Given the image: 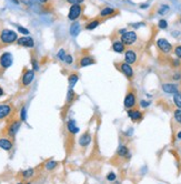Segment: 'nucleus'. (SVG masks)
<instances>
[{"label": "nucleus", "instance_id": "nucleus-1", "mask_svg": "<svg viewBox=\"0 0 181 184\" xmlns=\"http://www.w3.org/2000/svg\"><path fill=\"white\" fill-rule=\"evenodd\" d=\"M18 40L17 33L13 30L9 29H3L0 32V42L3 44H10L13 43L15 41Z\"/></svg>", "mask_w": 181, "mask_h": 184}, {"label": "nucleus", "instance_id": "nucleus-2", "mask_svg": "<svg viewBox=\"0 0 181 184\" xmlns=\"http://www.w3.org/2000/svg\"><path fill=\"white\" fill-rule=\"evenodd\" d=\"M137 41V34L135 31H128L121 36V42L125 46H131Z\"/></svg>", "mask_w": 181, "mask_h": 184}, {"label": "nucleus", "instance_id": "nucleus-3", "mask_svg": "<svg viewBox=\"0 0 181 184\" xmlns=\"http://www.w3.org/2000/svg\"><path fill=\"white\" fill-rule=\"evenodd\" d=\"M123 104H125V107L127 108V109H132V108H135V105L137 104V98H136L135 92H132V91L128 92L125 97Z\"/></svg>", "mask_w": 181, "mask_h": 184}, {"label": "nucleus", "instance_id": "nucleus-4", "mask_svg": "<svg viewBox=\"0 0 181 184\" xmlns=\"http://www.w3.org/2000/svg\"><path fill=\"white\" fill-rule=\"evenodd\" d=\"M34 79V70H25L21 77V84L22 87H28L31 84Z\"/></svg>", "mask_w": 181, "mask_h": 184}, {"label": "nucleus", "instance_id": "nucleus-5", "mask_svg": "<svg viewBox=\"0 0 181 184\" xmlns=\"http://www.w3.org/2000/svg\"><path fill=\"white\" fill-rule=\"evenodd\" d=\"M157 47L159 48V50L163 54H169V52H171L172 50V46L171 43L169 41H167L166 39L161 38V39H158V41H157Z\"/></svg>", "mask_w": 181, "mask_h": 184}, {"label": "nucleus", "instance_id": "nucleus-6", "mask_svg": "<svg viewBox=\"0 0 181 184\" xmlns=\"http://www.w3.org/2000/svg\"><path fill=\"white\" fill-rule=\"evenodd\" d=\"M11 64H13V56H11V54L3 52L0 56V65H1V68L8 69Z\"/></svg>", "mask_w": 181, "mask_h": 184}, {"label": "nucleus", "instance_id": "nucleus-7", "mask_svg": "<svg viewBox=\"0 0 181 184\" xmlns=\"http://www.w3.org/2000/svg\"><path fill=\"white\" fill-rule=\"evenodd\" d=\"M81 12H82V7L80 5H72L69 10L68 18L70 20H76L80 17Z\"/></svg>", "mask_w": 181, "mask_h": 184}, {"label": "nucleus", "instance_id": "nucleus-8", "mask_svg": "<svg viewBox=\"0 0 181 184\" xmlns=\"http://www.w3.org/2000/svg\"><path fill=\"white\" fill-rule=\"evenodd\" d=\"M20 126H21V121H18V120H15V121H13L11 123L8 125L7 128V133L9 136H11V138H13V136L17 134V132L19 131Z\"/></svg>", "mask_w": 181, "mask_h": 184}, {"label": "nucleus", "instance_id": "nucleus-9", "mask_svg": "<svg viewBox=\"0 0 181 184\" xmlns=\"http://www.w3.org/2000/svg\"><path fill=\"white\" fill-rule=\"evenodd\" d=\"M119 69L128 79H132V78H133V70H132L131 65L128 64L127 62L119 63Z\"/></svg>", "mask_w": 181, "mask_h": 184}, {"label": "nucleus", "instance_id": "nucleus-10", "mask_svg": "<svg viewBox=\"0 0 181 184\" xmlns=\"http://www.w3.org/2000/svg\"><path fill=\"white\" fill-rule=\"evenodd\" d=\"M13 107L10 104H0V120H3L10 115Z\"/></svg>", "mask_w": 181, "mask_h": 184}, {"label": "nucleus", "instance_id": "nucleus-11", "mask_svg": "<svg viewBox=\"0 0 181 184\" xmlns=\"http://www.w3.org/2000/svg\"><path fill=\"white\" fill-rule=\"evenodd\" d=\"M18 44L22 47H27V48H32L34 44V39L30 38V37H21L17 40Z\"/></svg>", "mask_w": 181, "mask_h": 184}, {"label": "nucleus", "instance_id": "nucleus-12", "mask_svg": "<svg viewBox=\"0 0 181 184\" xmlns=\"http://www.w3.org/2000/svg\"><path fill=\"white\" fill-rule=\"evenodd\" d=\"M128 116H129L132 121H135V122L140 121V120H142V118H143L141 112H140L139 110H136V109L128 110Z\"/></svg>", "mask_w": 181, "mask_h": 184}, {"label": "nucleus", "instance_id": "nucleus-13", "mask_svg": "<svg viewBox=\"0 0 181 184\" xmlns=\"http://www.w3.org/2000/svg\"><path fill=\"white\" fill-rule=\"evenodd\" d=\"M125 61L128 64H133L137 61V54L133 50H127L125 54Z\"/></svg>", "mask_w": 181, "mask_h": 184}, {"label": "nucleus", "instance_id": "nucleus-14", "mask_svg": "<svg viewBox=\"0 0 181 184\" xmlns=\"http://www.w3.org/2000/svg\"><path fill=\"white\" fill-rule=\"evenodd\" d=\"M67 130H68V132L71 134V135H75V134L78 133L79 128H78V125H77L75 120H69V121L67 122Z\"/></svg>", "mask_w": 181, "mask_h": 184}, {"label": "nucleus", "instance_id": "nucleus-15", "mask_svg": "<svg viewBox=\"0 0 181 184\" xmlns=\"http://www.w3.org/2000/svg\"><path fill=\"white\" fill-rule=\"evenodd\" d=\"M117 155L119 157H121V159H130V156H131L129 150H128V148L126 146H120L118 148Z\"/></svg>", "mask_w": 181, "mask_h": 184}, {"label": "nucleus", "instance_id": "nucleus-16", "mask_svg": "<svg viewBox=\"0 0 181 184\" xmlns=\"http://www.w3.org/2000/svg\"><path fill=\"white\" fill-rule=\"evenodd\" d=\"M91 142V135L89 132H86V133H83L82 135L80 136L79 139V146L85 148V146H88Z\"/></svg>", "mask_w": 181, "mask_h": 184}, {"label": "nucleus", "instance_id": "nucleus-17", "mask_svg": "<svg viewBox=\"0 0 181 184\" xmlns=\"http://www.w3.org/2000/svg\"><path fill=\"white\" fill-rule=\"evenodd\" d=\"M13 142H11V140H9V139H7V138H0V149L9 151L13 149Z\"/></svg>", "mask_w": 181, "mask_h": 184}, {"label": "nucleus", "instance_id": "nucleus-18", "mask_svg": "<svg viewBox=\"0 0 181 184\" xmlns=\"http://www.w3.org/2000/svg\"><path fill=\"white\" fill-rule=\"evenodd\" d=\"M162 90L166 93H176V92H178V88L173 83H163L162 84Z\"/></svg>", "mask_w": 181, "mask_h": 184}, {"label": "nucleus", "instance_id": "nucleus-19", "mask_svg": "<svg viewBox=\"0 0 181 184\" xmlns=\"http://www.w3.org/2000/svg\"><path fill=\"white\" fill-rule=\"evenodd\" d=\"M93 63H95V60L90 56H85L80 60V67H88V65H91Z\"/></svg>", "mask_w": 181, "mask_h": 184}, {"label": "nucleus", "instance_id": "nucleus-20", "mask_svg": "<svg viewBox=\"0 0 181 184\" xmlns=\"http://www.w3.org/2000/svg\"><path fill=\"white\" fill-rule=\"evenodd\" d=\"M116 10L112 8H103L100 11V17L101 18H106V17H110V16L115 15Z\"/></svg>", "mask_w": 181, "mask_h": 184}, {"label": "nucleus", "instance_id": "nucleus-21", "mask_svg": "<svg viewBox=\"0 0 181 184\" xmlns=\"http://www.w3.org/2000/svg\"><path fill=\"white\" fill-rule=\"evenodd\" d=\"M112 49L116 52H123V50H125V44L121 41H116V42H113V44H112Z\"/></svg>", "mask_w": 181, "mask_h": 184}, {"label": "nucleus", "instance_id": "nucleus-22", "mask_svg": "<svg viewBox=\"0 0 181 184\" xmlns=\"http://www.w3.org/2000/svg\"><path fill=\"white\" fill-rule=\"evenodd\" d=\"M173 102L178 109H181V92H176L173 95Z\"/></svg>", "mask_w": 181, "mask_h": 184}, {"label": "nucleus", "instance_id": "nucleus-23", "mask_svg": "<svg viewBox=\"0 0 181 184\" xmlns=\"http://www.w3.org/2000/svg\"><path fill=\"white\" fill-rule=\"evenodd\" d=\"M78 80H79V78H78V75H77L76 73H72V74H70L69 75V78H68L69 84H70L71 88L74 87V85L78 82Z\"/></svg>", "mask_w": 181, "mask_h": 184}, {"label": "nucleus", "instance_id": "nucleus-24", "mask_svg": "<svg viewBox=\"0 0 181 184\" xmlns=\"http://www.w3.org/2000/svg\"><path fill=\"white\" fill-rule=\"evenodd\" d=\"M99 23H100V20L99 19H96V20H92V21H90L88 24L86 26V28L88 30H93L95 28H97L99 26Z\"/></svg>", "mask_w": 181, "mask_h": 184}, {"label": "nucleus", "instance_id": "nucleus-25", "mask_svg": "<svg viewBox=\"0 0 181 184\" xmlns=\"http://www.w3.org/2000/svg\"><path fill=\"white\" fill-rule=\"evenodd\" d=\"M34 174V169H28V170H26V171H22V173H21L23 179H29V177H31Z\"/></svg>", "mask_w": 181, "mask_h": 184}, {"label": "nucleus", "instance_id": "nucleus-26", "mask_svg": "<svg viewBox=\"0 0 181 184\" xmlns=\"http://www.w3.org/2000/svg\"><path fill=\"white\" fill-rule=\"evenodd\" d=\"M78 32H79V23L78 22H75L70 28V33L72 34V36H76Z\"/></svg>", "mask_w": 181, "mask_h": 184}, {"label": "nucleus", "instance_id": "nucleus-27", "mask_svg": "<svg viewBox=\"0 0 181 184\" xmlns=\"http://www.w3.org/2000/svg\"><path fill=\"white\" fill-rule=\"evenodd\" d=\"M27 120V110H26L25 107H22L21 110H20V121L25 122Z\"/></svg>", "mask_w": 181, "mask_h": 184}, {"label": "nucleus", "instance_id": "nucleus-28", "mask_svg": "<svg viewBox=\"0 0 181 184\" xmlns=\"http://www.w3.org/2000/svg\"><path fill=\"white\" fill-rule=\"evenodd\" d=\"M58 165V162L57 161H48L46 163V169L47 170H54V167H57Z\"/></svg>", "mask_w": 181, "mask_h": 184}, {"label": "nucleus", "instance_id": "nucleus-29", "mask_svg": "<svg viewBox=\"0 0 181 184\" xmlns=\"http://www.w3.org/2000/svg\"><path fill=\"white\" fill-rule=\"evenodd\" d=\"M173 116H174V120H176L178 123H180L181 122V110L177 109L176 111H174V113H173Z\"/></svg>", "mask_w": 181, "mask_h": 184}, {"label": "nucleus", "instance_id": "nucleus-30", "mask_svg": "<svg viewBox=\"0 0 181 184\" xmlns=\"http://www.w3.org/2000/svg\"><path fill=\"white\" fill-rule=\"evenodd\" d=\"M74 97H75V92L72 91V90H69L68 95H67V101H68V102H72Z\"/></svg>", "mask_w": 181, "mask_h": 184}, {"label": "nucleus", "instance_id": "nucleus-31", "mask_svg": "<svg viewBox=\"0 0 181 184\" xmlns=\"http://www.w3.org/2000/svg\"><path fill=\"white\" fill-rule=\"evenodd\" d=\"M168 10H169V7H168V6H164V5H163V6H161V8L159 9V13H160V15H166Z\"/></svg>", "mask_w": 181, "mask_h": 184}, {"label": "nucleus", "instance_id": "nucleus-32", "mask_svg": "<svg viewBox=\"0 0 181 184\" xmlns=\"http://www.w3.org/2000/svg\"><path fill=\"white\" fill-rule=\"evenodd\" d=\"M174 54H176V56L178 57L179 59H181V46H177L176 48H174Z\"/></svg>", "mask_w": 181, "mask_h": 184}, {"label": "nucleus", "instance_id": "nucleus-33", "mask_svg": "<svg viewBox=\"0 0 181 184\" xmlns=\"http://www.w3.org/2000/svg\"><path fill=\"white\" fill-rule=\"evenodd\" d=\"M158 26H159L160 29H166V28L168 27V23H167L166 20H160L159 24H158Z\"/></svg>", "mask_w": 181, "mask_h": 184}, {"label": "nucleus", "instance_id": "nucleus-34", "mask_svg": "<svg viewBox=\"0 0 181 184\" xmlns=\"http://www.w3.org/2000/svg\"><path fill=\"white\" fill-rule=\"evenodd\" d=\"M107 180H108V181H110V182L115 181V180H116V174L113 172H110L109 174L107 175Z\"/></svg>", "mask_w": 181, "mask_h": 184}, {"label": "nucleus", "instance_id": "nucleus-35", "mask_svg": "<svg viewBox=\"0 0 181 184\" xmlns=\"http://www.w3.org/2000/svg\"><path fill=\"white\" fill-rule=\"evenodd\" d=\"M57 56H58V58L60 59V60H65V57H66V54H65V50H60L58 52V54H57Z\"/></svg>", "mask_w": 181, "mask_h": 184}, {"label": "nucleus", "instance_id": "nucleus-36", "mask_svg": "<svg viewBox=\"0 0 181 184\" xmlns=\"http://www.w3.org/2000/svg\"><path fill=\"white\" fill-rule=\"evenodd\" d=\"M18 30H19V32H21V33H23V34H29V30L23 27H20L19 26V27H18Z\"/></svg>", "mask_w": 181, "mask_h": 184}, {"label": "nucleus", "instance_id": "nucleus-37", "mask_svg": "<svg viewBox=\"0 0 181 184\" xmlns=\"http://www.w3.org/2000/svg\"><path fill=\"white\" fill-rule=\"evenodd\" d=\"M140 105H141L142 108H148L150 105V102L146 101V100H142V101H140Z\"/></svg>", "mask_w": 181, "mask_h": 184}, {"label": "nucleus", "instance_id": "nucleus-38", "mask_svg": "<svg viewBox=\"0 0 181 184\" xmlns=\"http://www.w3.org/2000/svg\"><path fill=\"white\" fill-rule=\"evenodd\" d=\"M64 61H66V63H68V64H71V63H72V57L69 56V54H66Z\"/></svg>", "mask_w": 181, "mask_h": 184}, {"label": "nucleus", "instance_id": "nucleus-39", "mask_svg": "<svg viewBox=\"0 0 181 184\" xmlns=\"http://www.w3.org/2000/svg\"><path fill=\"white\" fill-rule=\"evenodd\" d=\"M31 62H32V65H34V70H38V69H39V65H38L37 61L34 60V59H32Z\"/></svg>", "mask_w": 181, "mask_h": 184}, {"label": "nucleus", "instance_id": "nucleus-40", "mask_svg": "<svg viewBox=\"0 0 181 184\" xmlns=\"http://www.w3.org/2000/svg\"><path fill=\"white\" fill-rule=\"evenodd\" d=\"M172 78H173V80H180V79H181V74H180V73H174V75Z\"/></svg>", "mask_w": 181, "mask_h": 184}, {"label": "nucleus", "instance_id": "nucleus-41", "mask_svg": "<svg viewBox=\"0 0 181 184\" xmlns=\"http://www.w3.org/2000/svg\"><path fill=\"white\" fill-rule=\"evenodd\" d=\"M3 95H5V92H3V89L0 87V97H3Z\"/></svg>", "mask_w": 181, "mask_h": 184}, {"label": "nucleus", "instance_id": "nucleus-42", "mask_svg": "<svg viewBox=\"0 0 181 184\" xmlns=\"http://www.w3.org/2000/svg\"><path fill=\"white\" fill-rule=\"evenodd\" d=\"M177 138H178L179 140H181V131H180V132H178V134H177Z\"/></svg>", "mask_w": 181, "mask_h": 184}, {"label": "nucleus", "instance_id": "nucleus-43", "mask_svg": "<svg viewBox=\"0 0 181 184\" xmlns=\"http://www.w3.org/2000/svg\"><path fill=\"white\" fill-rule=\"evenodd\" d=\"M82 1H83V0H76V5H80Z\"/></svg>", "mask_w": 181, "mask_h": 184}, {"label": "nucleus", "instance_id": "nucleus-44", "mask_svg": "<svg viewBox=\"0 0 181 184\" xmlns=\"http://www.w3.org/2000/svg\"><path fill=\"white\" fill-rule=\"evenodd\" d=\"M47 1H48V0H40V3H46Z\"/></svg>", "mask_w": 181, "mask_h": 184}, {"label": "nucleus", "instance_id": "nucleus-45", "mask_svg": "<svg viewBox=\"0 0 181 184\" xmlns=\"http://www.w3.org/2000/svg\"><path fill=\"white\" fill-rule=\"evenodd\" d=\"M17 184H23V183H17Z\"/></svg>", "mask_w": 181, "mask_h": 184}, {"label": "nucleus", "instance_id": "nucleus-46", "mask_svg": "<svg viewBox=\"0 0 181 184\" xmlns=\"http://www.w3.org/2000/svg\"><path fill=\"white\" fill-rule=\"evenodd\" d=\"M180 23H181V18H180Z\"/></svg>", "mask_w": 181, "mask_h": 184}, {"label": "nucleus", "instance_id": "nucleus-47", "mask_svg": "<svg viewBox=\"0 0 181 184\" xmlns=\"http://www.w3.org/2000/svg\"><path fill=\"white\" fill-rule=\"evenodd\" d=\"M180 124H181V122H180Z\"/></svg>", "mask_w": 181, "mask_h": 184}]
</instances>
